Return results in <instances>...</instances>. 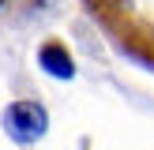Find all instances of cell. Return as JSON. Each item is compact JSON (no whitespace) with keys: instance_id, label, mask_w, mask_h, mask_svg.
I'll list each match as a JSON object with an SVG mask.
<instances>
[{"instance_id":"1","label":"cell","mask_w":154,"mask_h":150,"mask_svg":"<svg viewBox=\"0 0 154 150\" xmlns=\"http://www.w3.org/2000/svg\"><path fill=\"white\" fill-rule=\"evenodd\" d=\"M49 120H45V109L34 101H15L11 109L4 112V131L11 135L15 142H30L38 135H45Z\"/></svg>"},{"instance_id":"2","label":"cell","mask_w":154,"mask_h":150,"mask_svg":"<svg viewBox=\"0 0 154 150\" xmlns=\"http://www.w3.org/2000/svg\"><path fill=\"white\" fill-rule=\"evenodd\" d=\"M38 60H42V68L53 71L57 79H72V75H75V64L68 60V52L60 49V45H42V56H38Z\"/></svg>"}]
</instances>
